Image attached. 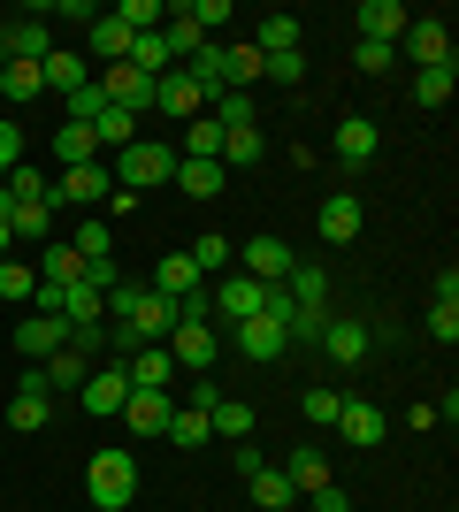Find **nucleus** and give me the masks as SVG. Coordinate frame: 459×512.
<instances>
[{
  "mask_svg": "<svg viewBox=\"0 0 459 512\" xmlns=\"http://www.w3.org/2000/svg\"><path fill=\"white\" fill-rule=\"evenodd\" d=\"M85 497H92L100 512L138 505V451H92V467H85Z\"/></svg>",
  "mask_w": 459,
  "mask_h": 512,
  "instance_id": "f257e3e1",
  "label": "nucleus"
},
{
  "mask_svg": "<svg viewBox=\"0 0 459 512\" xmlns=\"http://www.w3.org/2000/svg\"><path fill=\"white\" fill-rule=\"evenodd\" d=\"M108 176L123 184V192H153V184H169V176H176V146H146V138H138V146L115 153Z\"/></svg>",
  "mask_w": 459,
  "mask_h": 512,
  "instance_id": "f03ea898",
  "label": "nucleus"
},
{
  "mask_svg": "<svg viewBox=\"0 0 459 512\" xmlns=\"http://www.w3.org/2000/svg\"><path fill=\"white\" fill-rule=\"evenodd\" d=\"M108 192H115V176L100 169V161H85V169H62L54 184H46V199H54V207H108Z\"/></svg>",
  "mask_w": 459,
  "mask_h": 512,
  "instance_id": "7ed1b4c3",
  "label": "nucleus"
},
{
  "mask_svg": "<svg viewBox=\"0 0 459 512\" xmlns=\"http://www.w3.org/2000/svg\"><path fill=\"white\" fill-rule=\"evenodd\" d=\"M314 352H322L329 367H360L375 352V329L368 321H322V344H314Z\"/></svg>",
  "mask_w": 459,
  "mask_h": 512,
  "instance_id": "20e7f679",
  "label": "nucleus"
},
{
  "mask_svg": "<svg viewBox=\"0 0 459 512\" xmlns=\"http://www.w3.org/2000/svg\"><path fill=\"white\" fill-rule=\"evenodd\" d=\"M398 46L414 54V69H444V62H452V23H444V16H414Z\"/></svg>",
  "mask_w": 459,
  "mask_h": 512,
  "instance_id": "39448f33",
  "label": "nucleus"
},
{
  "mask_svg": "<svg viewBox=\"0 0 459 512\" xmlns=\"http://www.w3.org/2000/svg\"><path fill=\"white\" fill-rule=\"evenodd\" d=\"M92 85H100V100H108V107H123V115H146V107H153V85H161V77H138L131 62H115L108 77H92Z\"/></svg>",
  "mask_w": 459,
  "mask_h": 512,
  "instance_id": "423d86ee",
  "label": "nucleus"
},
{
  "mask_svg": "<svg viewBox=\"0 0 459 512\" xmlns=\"http://www.w3.org/2000/svg\"><path fill=\"white\" fill-rule=\"evenodd\" d=\"M230 344H238L253 367H268V360H284L291 352V337H284V321H268V314H253V321H238L230 329Z\"/></svg>",
  "mask_w": 459,
  "mask_h": 512,
  "instance_id": "0eeeda50",
  "label": "nucleus"
},
{
  "mask_svg": "<svg viewBox=\"0 0 459 512\" xmlns=\"http://www.w3.org/2000/svg\"><path fill=\"white\" fill-rule=\"evenodd\" d=\"M329 153H337L345 169H368L375 153H383V130H375V115H345V123H337V138H329Z\"/></svg>",
  "mask_w": 459,
  "mask_h": 512,
  "instance_id": "6e6552de",
  "label": "nucleus"
},
{
  "mask_svg": "<svg viewBox=\"0 0 459 512\" xmlns=\"http://www.w3.org/2000/svg\"><path fill=\"white\" fill-rule=\"evenodd\" d=\"M169 413H176V390H131L115 421L131 428V436H161V428H169Z\"/></svg>",
  "mask_w": 459,
  "mask_h": 512,
  "instance_id": "1a4fd4ad",
  "label": "nucleus"
},
{
  "mask_svg": "<svg viewBox=\"0 0 459 512\" xmlns=\"http://www.w3.org/2000/svg\"><path fill=\"white\" fill-rule=\"evenodd\" d=\"M352 23H360V39L398 46V39H406V23H414V8H406V0H360V8H352Z\"/></svg>",
  "mask_w": 459,
  "mask_h": 512,
  "instance_id": "9d476101",
  "label": "nucleus"
},
{
  "mask_svg": "<svg viewBox=\"0 0 459 512\" xmlns=\"http://www.w3.org/2000/svg\"><path fill=\"white\" fill-rule=\"evenodd\" d=\"M207 314H222L230 329L253 321V314H261V283H253V276H222L215 291H207Z\"/></svg>",
  "mask_w": 459,
  "mask_h": 512,
  "instance_id": "9b49d317",
  "label": "nucleus"
},
{
  "mask_svg": "<svg viewBox=\"0 0 459 512\" xmlns=\"http://www.w3.org/2000/svg\"><path fill=\"white\" fill-rule=\"evenodd\" d=\"M62 344H69V321H62V314H23V321H16V352H23L31 367H39L46 352H62Z\"/></svg>",
  "mask_w": 459,
  "mask_h": 512,
  "instance_id": "f8f14e48",
  "label": "nucleus"
},
{
  "mask_svg": "<svg viewBox=\"0 0 459 512\" xmlns=\"http://www.w3.org/2000/svg\"><path fill=\"white\" fill-rule=\"evenodd\" d=\"M123 398H131V375H123V360H115V367H92L85 390H77V406H85V413H123Z\"/></svg>",
  "mask_w": 459,
  "mask_h": 512,
  "instance_id": "ddd939ff",
  "label": "nucleus"
},
{
  "mask_svg": "<svg viewBox=\"0 0 459 512\" xmlns=\"http://www.w3.org/2000/svg\"><path fill=\"white\" fill-rule=\"evenodd\" d=\"M153 107H161V115H176V123H192V115H207V92H199L184 69H169V77L153 85Z\"/></svg>",
  "mask_w": 459,
  "mask_h": 512,
  "instance_id": "4468645a",
  "label": "nucleus"
},
{
  "mask_svg": "<svg viewBox=\"0 0 459 512\" xmlns=\"http://www.w3.org/2000/svg\"><path fill=\"white\" fill-rule=\"evenodd\" d=\"M123 375H131V390H169V383H176L169 344H138L131 360H123Z\"/></svg>",
  "mask_w": 459,
  "mask_h": 512,
  "instance_id": "2eb2a0df",
  "label": "nucleus"
},
{
  "mask_svg": "<svg viewBox=\"0 0 459 512\" xmlns=\"http://www.w3.org/2000/svg\"><path fill=\"white\" fill-rule=\"evenodd\" d=\"M153 291H161V299H199V268H192V253H161L153 260Z\"/></svg>",
  "mask_w": 459,
  "mask_h": 512,
  "instance_id": "dca6fc26",
  "label": "nucleus"
},
{
  "mask_svg": "<svg viewBox=\"0 0 459 512\" xmlns=\"http://www.w3.org/2000/svg\"><path fill=\"white\" fill-rule=\"evenodd\" d=\"M238 260H245V276H253V283H284L291 276V245H284V237H253Z\"/></svg>",
  "mask_w": 459,
  "mask_h": 512,
  "instance_id": "f3484780",
  "label": "nucleus"
},
{
  "mask_svg": "<svg viewBox=\"0 0 459 512\" xmlns=\"http://www.w3.org/2000/svg\"><path fill=\"white\" fill-rule=\"evenodd\" d=\"M169 184H176L184 199H222L230 169H222V161H184V153H176V176H169Z\"/></svg>",
  "mask_w": 459,
  "mask_h": 512,
  "instance_id": "a211bd4d",
  "label": "nucleus"
},
{
  "mask_svg": "<svg viewBox=\"0 0 459 512\" xmlns=\"http://www.w3.org/2000/svg\"><path fill=\"white\" fill-rule=\"evenodd\" d=\"M131 39H138V31H123V23H115V8H100V16H92V31H85V46H92L108 69L131 62Z\"/></svg>",
  "mask_w": 459,
  "mask_h": 512,
  "instance_id": "6ab92c4d",
  "label": "nucleus"
},
{
  "mask_svg": "<svg viewBox=\"0 0 459 512\" xmlns=\"http://www.w3.org/2000/svg\"><path fill=\"white\" fill-rule=\"evenodd\" d=\"M46 421H54V390H16V398H8V428H16V436H39Z\"/></svg>",
  "mask_w": 459,
  "mask_h": 512,
  "instance_id": "aec40b11",
  "label": "nucleus"
},
{
  "mask_svg": "<svg viewBox=\"0 0 459 512\" xmlns=\"http://www.w3.org/2000/svg\"><path fill=\"white\" fill-rule=\"evenodd\" d=\"M85 375H92V360H85V352H69V344L39 360V383L46 390H85Z\"/></svg>",
  "mask_w": 459,
  "mask_h": 512,
  "instance_id": "412c9836",
  "label": "nucleus"
},
{
  "mask_svg": "<svg viewBox=\"0 0 459 512\" xmlns=\"http://www.w3.org/2000/svg\"><path fill=\"white\" fill-rule=\"evenodd\" d=\"M352 237H360V199L352 192L322 199V245H352Z\"/></svg>",
  "mask_w": 459,
  "mask_h": 512,
  "instance_id": "4be33fe9",
  "label": "nucleus"
},
{
  "mask_svg": "<svg viewBox=\"0 0 459 512\" xmlns=\"http://www.w3.org/2000/svg\"><path fill=\"white\" fill-rule=\"evenodd\" d=\"M0 46H8V62H46V54H54V31H46V23H8Z\"/></svg>",
  "mask_w": 459,
  "mask_h": 512,
  "instance_id": "5701e85b",
  "label": "nucleus"
},
{
  "mask_svg": "<svg viewBox=\"0 0 459 512\" xmlns=\"http://www.w3.org/2000/svg\"><path fill=\"white\" fill-rule=\"evenodd\" d=\"M54 161H62V169H85V161H100V138H92V123H62V130H54Z\"/></svg>",
  "mask_w": 459,
  "mask_h": 512,
  "instance_id": "b1692460",
  "label": "nucleus"
},
{
  "mask_svg": "<svg viewBox=\"0 0 459 512\" xmlns=\"http://www.w3.org/2000/svg\"><path fill=\"white\" fill-rule=\"evenodd\" d=\"M77 260H115V230H108V214H85L77 222V237H62Z\"/></svg>",
  "mask_w": 459,
  "mask_h": 512,
  "instance_id": "393cba45",
  "label": "nucleus"
},
{
  "mask_svg": "<svg viewBox=\"0 0 459 512\" xmlns=\"http://www.w3.org/2000/svg\"><path fill=\"white\" fill-rule=\"evenodd\" d=\"M184 77H192V85L207 92V107H215V92H230V69H222V46L207 39V46L192 54V62H184Z\"/></svg>",
  "mask_w": 459,
  "mask_h": 512,
  "instance_id": "a878e982",
  "label": "nucleus"
},
{
  "mask_svg": "<svg viewBox=\"0 0 459 512\" xmlns=\"http://www.w3.org/2000/svg\"><path fill=\"white\" fill-rule=\"evenodd\" d=\"M337 428H345V444H383V413L368 406V398H345V413H337Z\"/></svg>",
  "mask_w": 459,
  "mask_h": 512,
  "instance_id": "bb28decb",
  "label": "nucleus"
},
{
  "mask_svg": "<svg viewBox=\"0 0 459 512\" xmlns=\"http://www.w3.org/2000/svg\"><path fill=\"white\" fill-rule=\"evenodd\" d=\"M207 428H215L222 444H245V436H253V406H245V398H215V406H207Z\"/></svg>",
  "mask_w": 459,
  "mask_h": 512,
  "instance_id": "cd10ccee",
  "label": "nucleus"
},
{
  "mask_svg": "<svg viewBox=\"0 0 459 512\" xmlns=\"http://www.w3.org/2000/svg\"><path fill=\"white\" fill-rule=\"evenodd\" d=\"M284 482H291V490H306V497H314V490H329V459H322L314 444H306V451H291V459H284Z\"/></svg>",
  "mask_w": 459,
  "mask_h": 512,
  "instance_id": "c85d7f7f",
  "label": "nucleus"
},
{
  "mask_svg": "<svg viewBox=\"0 0 459 512\" xmlns=\"http://www.w3.org/2000/svg\"><path fill=\"white\" fill-rule=\"evenodd\" d=\"M176 153H184V161H222V123H215V115H192Z\"/></svg>",
  "mask_w": 459,
  "mask_h": 512,
  "instance_id": "c756f323",
  "label": "nucleus"
},
{
  "mask_svg": "<svg viewBox=\"0 0 459 512\" xmlns=\"http://www.w3.org/2000/svg\"><path fill=\"white\" fill-rule=\"evenodd\" d=\"M245 490H253V505L261 512H291V482H284V467H261V474H245Z\"/></svg>",
  "mask_w": 459,
  "mask_h": 512,
  "instance_id": "7c9ffc66",
  "label": "nucleus"
},
{
  "mask_svg": "<svg viewBox=\"0 0 459 512\" xmlns=\"http://www.w3.org/2000/svg\"><path fill=\"white\" fill-rule=\"evenodd\" d=\"M306 23L291 16V8H276V16H261V54H299Z\"/></svg>",
  "mask_w": 459,
  "mask_h": 512,
  "instance_id": "2f4dec72",
  "label": "nucleus"
},
{
  "mask_svg": "<svg viewBox=\"0 0 459 512\" xmlns=\"http://www.w3.org/2000/svg\"><path fill=\"white\" fill-rule=\"evenodd\" d=\"M39 77H46V92H62V100H69L77 85H92V77H85V62H77V54H62V46H54V54L39 62Z\"/></svg>",
  "mask_w": 459,
  "mask_h": 512,
  "instance_id": "473e14b6",
  "label": "nucleus"
},
{
  "mask_svg": "<svg viewBox=\"0 0 459 512\" xmlns=\"http://www.w3.org/2000/svg\"><path fill=\"white\" fill-rule=\"evenodd\" d=\"M92 138H100V153H123V146H138V115H123V107H100Z\"/></svg>",
  "mask_w": 459,
  "mask_h": 512,
  "instance_id": "72a5a7b5",
  "label": "nucleus"
},
{
  "mask_svg": "<svg viewBox=\"0 0 459 512\" xmlns=\"http://www.w3.org/2000/svg\"><path fill=\"white\" fill-rule=\"evenodd\" d=\"M161 436H169L176 451H199V444H207V436H215V428H207V413H199V406H176Z\"/></svg>",
  "mask_w": 459,
  "mask_h": 512,
  "instance_id": "f704fd0d",
  "label": "nucleus"
},
{
  "mask_svg": "<svg viewBox=\"0 0 459 512\" xmlns=\"http://www.w3.org/2000/svg\"><path fill=\"white\" fill-rule=\"evenodd\" d=\"M459 92V69L444 62V69H414V107H444Z\"/></svg>",
  "mask_w": 459,
  "mask_h": 512,
  "instance_id": "c9c22d12",
  "label": "nucleus"
},
{
  "mask_svg": "<svg viewBox=\"0 0 459 512\" xmlns=\"http://www.w3.org/2000/svg\"><path fill=\"white\" fill-rule=\"evenodd\" d=\"M222 130H253L261 123V107H253V92H215V107H207Z\"/></svg>",
  "mask_w": 459,
  "mask_h": 512,
  "instance_id": "e433bc0d",
  "label": "nucleus"
},
{
  "mask_svg": "<svg viewBox=\"0 0 459 512\" xmlns=\"http://www.w3.org/2000/svg\"><path fill=\"white\" fill-rule=\"evenodd\" d=\"M77 276H85V260L69 253L62 237H46V253H39V283H77Z\"/></svg>",
  "mask_w": 459,
  "mask_h": 512,
  "instance_id": "4c0bfd02",
  "label": "nucleus"
},
{
  "mask_svg": "<svg viewBox=\"0 0 459 512\" xmlns=\"http://www.w3.org/2000/svg\"><path fill=\"white\" fill-rule=\"evenodd\" d=\"M222 69H230V92L261 85V46H222Z\"/></svg>",
  "mask_w": 459,
  "mask_h": 512,
  "instance_id": "58836bf2",
  "label": "nucleus"
},
{
  "mask_svg": "<svg viewBox=\"0 0 459 512\" xmlns=\"http://www.w3.org/2000/svg\"><path fill=\"white\" fill-rule=\"evenodd\" d=\"M299 413H306L314 428H337V413H345V390H322V383L299 390Z\"/></svg>",
  "mask_w": 459,
  "mask_h": 512,
  "instance_id": "ea45409f",
  "label": "nucleus"
},
{
  "mask_svg": "<svg viewBox=\"0 0 459 512\" xmlns=\"http://www.w3.org/2000/svg\"><path fill=\"white\" fill-rule=\"evenodd\" d=\"M0 92H8V100H39V92H46V77H39V62H8V69H0Z\"/></svg>",
  "mask_w": 459,
  "mask_h": 512,
  "instance_id": "a19ab883",
  "label": "nucleus"
},
{
  "mask_svg": "<svg viewBox=\"0 0 459 512\" xmlns=\"http://www.w3.org/2000/svg\"><path fill=\"white\" fill-rule=\"evenodd\" d=\"M261 161V123L253 130H222V169H253Z\"/></svg>",
  "mask_w": 459,
  "mask_h": 512,
  "instance_id": "79ce46f5",
  "label": "nucleus"
},
{
  "mask_svg": "<svg viewBox=\"0 0 459 512\" xmlns=\"http://www.w3.org/2000/svg\"><path fill=\"white\" fill-rule=\"evenodd\" d=\"M0 214H8L16 237H54V199H39V207H0Z\"/></svg>",
  "mask_w": 459,
  "mask_h": 512,
  "instance_id": "37998d69",
  "label": "nucleus"
},
{
  "mask_svg": "<svg viewBox=\"0 0 459 512\" xmlns=\"http://www.w3.org/2000/svg\"><path fill=\"white\" fill-rule=\"evenodd\" d=\"M0 299H8V306H31V299H39V268H16V260H0Z\"/></svg>",
  "mask_w": 459,
  "mask_h": 512,
  "instance_id": "c03bdc74",
  "label": "nucleus"
},
{
  "mask_svg": "<svg viewBox=\"0 0 459 512\" xmlns=\"http://www.w3.org/2000/svg\"><path fill=\"white\" fill-rule=\"evenodd\" d=\"M352 69H360V77H391V69H398V46L360 39V46H352Z\"/></svg>",
  "mask_w": 459,
  "mask_h": 512,
  "instance_id": "a18cd8bd",
  "label": "nucleus"
},
{
  "mask_svg": "<svg viewBox=\"0 0 459 512\" xmlns=\"http://www.w3.org/2000/svg\"><path fill=\"white\" fill-rule=\"evenodd\" d=\"M284 291H291V299H299V306H322V299H329V276H322V268H299V260H291Z\"/></svg>",
  "mask_w": 459,
  "mask_h": 512,
  "instance_id": "49530a36",
  "label": "nucleus"
},
{
  "mask_svg": "<svg viewBox=\"0 0 459 512\" xmlns=\"http://www.w3.org/2000/svg\"><path fill=\"white\" fill-rule=\"evenodd\" d=\"M184 253H192V268L207 276V268H230V237H222V230H199V245H184Z\"/></svg>",
  "mask_w": 459,
  "mask_h": 512,
  "instance_id": "de8ad7c7",
  "label": "nucleus"
},
{
  "mask_svg": "<svg viewBox=\"0 0 459 512\" xmlns=\"http://www.w3.org/2000/svg\"><path fill=\"white\" fill-rule=\"evenodd\" d=\"M261 85H306V54H261Z\"/></svg>",
  "mask_w": 459,
  "mask_h": 512,
  "instance_id": "09e8293b",
  "label": "nucleus"
},
{
  "mask_svg": "<svg viewBox=\"0 0 459 512\" xmlns=\"http://www.w3.org/2000/svg\"><path fill=\"white\" fill-rule=\"evenodd\" d=\"M161 16H169L161 0H123V8H115V23H123V31H161Z\"/></svg>",
  "mask_w": 459,
  "mask_h": 512,
  "instance_id": "8fccbe9b",
  "label": "nucleus"
},
{
  "mask_svg": "<svg viewBox=\"0 0 459 512\" xmlns=\"http://www.w3.org/2000/svg\"><path fill=\"white\" fill-rule=\"evenodd\" d=\"M100 107H108V100H100V85H77V92H69V115H62V123H100Z\"/></svg>",
  "mask_w": 459,
  "mask_h": 512,
  "instance_id": "3c124183",
  "label": "nucleus"
},
{
  "mask_svg": "<svg viewBox=\"0 0 459 512\" xmlns=\"http://www.w3.org/2000/svg\"><path fill=\"white\" fill-rule=\"evenodd\" d=\"M184 16H192L199 31H215V23H230V0H184Z\"/></svg>",
  "mask_w": 459,
  "mask_h": 512,
  "instance_id": "603ef678",
  "label": "nucleus"
},
{
  "mask_svg": "<svg viewBox=\"0 0 459 512\" xmlns=\"http://www.w3.org/2000/svg\"><path fill=\"white\" fill-rule=\"evenodd\" d=\"M8 169H23V130L0 115V176H8Z\"/></svg>",
  "mask_w": 459,
  "mask_h": 512,
  "instance_id": "864d4df0",
  "label": "nucleus"
},
{
  "mask_svg": "<svg viewBox=\"0 0 459 512\" xmlns=\"http://www.w3.org/2000/svg\"><path fill=\"white\" fill-rule=\"evenodd\" d=\"M429 337H437V344H459V306H429Z\"/></svg>",
  "mask_w": 459,
  "mask_h": 512,
  "instance_id": "5fc2aeb1",
  "label": "nucleus"
},
{
  "mask_svg": "<svg viewBox=\"0 0 459 512\" xmlns=\"http://www.w3.org/2000/svg\"><path fill=\"white\" fill-rule=\"evenodd\" d=\"M230 459H238V474H261V467H268V451H261V444H253V436H245V444H238V451H230Z\"/></svg>",
  "mask_w": 459,
  "mask_h": 512,
  "instance_id": "6e6d98bb",
  "label": "nucleus"
},
{
  "mask_svg": "<svg viewBox=\"0 0 459 512\" xmlns=\"http://www.w3.org/2000/svg\"><path fill=\"white\" fill-rule=\"evenodd\" d=\"M314 512H352V497L337 490V482H329V490H314Z\"/></svg>",
  "mask_w": 459,
  "mask_h": 512,
  "instance_id": "4d7b16f0",
  "label": "nucleus"
},
{
  "mask_svg": "<svg viewBox=\"0 0 459 512\" xmlns=\"http://www.w3.org/2000/svg\"><path fill=\"white\" fill-rule=\"evenodd\" d=\"M437 306H459V268H437Z\"/></svg>",
  "mask_w": 459,
  "mask_h": 512,
  "instance_id": "13d9d810",
  "label": "nucleus"
},
{
  "mask_svg": "<svg viewBox=\"0 0 459 512\" xmlns=\"http://www.w3.org/2000/svg\"><path fill=\"white\" fill-rule=\"evenodd\" d=\"M16 253V230H8V214H0V260Z\"/></svg>",
  "mask_w": 459,
  "mask_h": 512,
  "instance_id": "bf43d9fd",
  "label": "nucleus"
},
{
  "mask_svg": "<svg viewBox=\"0 0 459 512\" xmlns=\"http://www.w3.org/2000/svg\"><path fill=\"white\" fill-rule=\"evenodd\" d=\"M0 69H8V46H0Z\"/></svg>",
  "mask_w": 459,
  "mask_h": 512,
  "instance_id": "052dcab7",
  "label": "nucleus"
}]
</instances>
